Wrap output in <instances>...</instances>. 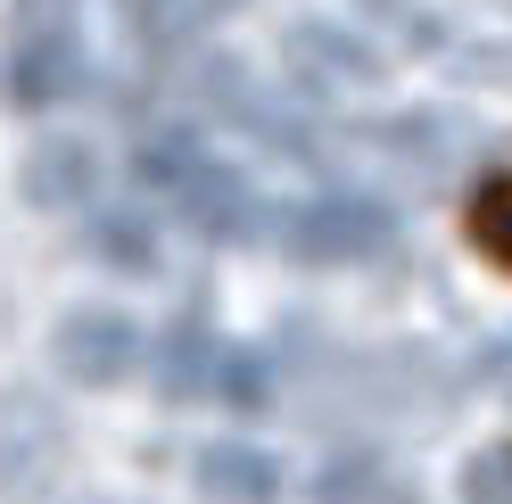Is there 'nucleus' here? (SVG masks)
Returning <instances> with one entry per match:
<instances>
[{"label": "nucleus", "mask_w": 512, "mask_h": 504, "mask_svg": "<svg viewBox=\"0 0 512 504\" xmlns=\"http://www.w3.org/2000/svg\"><path fill=\"white\" fill-rule=\"evenodd\" d=\"M463 232H471V248H479V257H488V265L512 281V157H504V166H496V174L471 191V207H463Z\"/></svg>", "instance_id": "nucleus-1"}]
</instances>
